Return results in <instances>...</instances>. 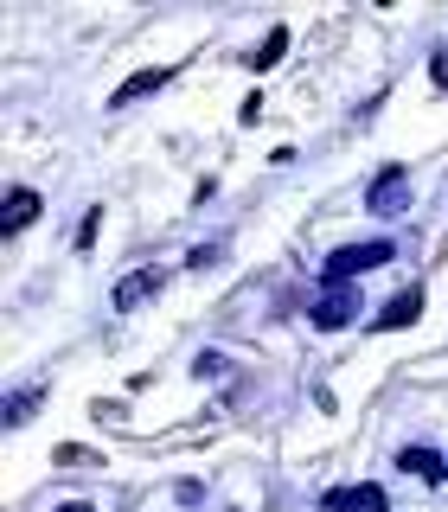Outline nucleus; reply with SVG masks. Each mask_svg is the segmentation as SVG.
I'll use <instances>...</instances> for the list:
<instances>
[{"label":"nucleus","instance_id":"obj_1","mask_svg":"<svg viewBox=\"0 0 448 512\" xmlns=\"http://www.w3.org/2000/svg\"><path fill=\"white\" fill-rule=\"evenodd\" d=\"M391 256H397V250L384 244V237H372V244H346V250H333V256H327V288H359L365 269H384Z\"/></svg>","mask_w":448,"mask_h":512},{"label":"nucleus","instance_id":"obj_2","mask_svg":"<svg viewBox=\"0 0 448 512\" xmlns=\"http://www.w3.org/2000/svg\"><path fill=\"white\" fill-rule=\"evenodd\" d=\"M365 212H378V218H404L410 212V180H404V167H384L372 186H365Z\"/></svg>","mask_w":448,"mask_h":512},{"label":"nucleus","instance_id":"obj_3","mask_svg":"<svg viewBox=\"0 0 448 512\" xmlns=\"http://www.w3.org/2000/svg\"><path fill=\"white\" fill-rule=\"evenodd\" d=\"M359 288H327V295L314 301V327L320 333H340V327H352V320H359Z\"/></svg>","mask_w":448,"mask_h":512},{"label":"nucleus","instance_id":"obj_4","mask_svg":"<svg viewBox=\"0 0 448 512\" xmlns=\"http://www.w3.org/2000/svg\"><path fill=\"white\" fill-rule=\"evenodd\" d=\"M160 282H167L160 269H128V276L116 282V308H122V314H128V308H141L148 295H160Z\"/></svg>","mask_w":448,"mask_h":512},{"label":"nucleus","instance_id":"obj_5","mask_svg":"<svg viewBox=\"0 0 448 512\" xmlns=\"http://www.w3.org/2000/svg\"><path fill=\"white\" fill-rule=\"evenodd\" d=\"M416 314H423V288H397V295L384 301V314L372 320V327H378V333H391V327H410Z\"/></svg>","mask_w":448,"mask_h":512},{"label":"nucleus","instance_id":"obj_6","mask_svg":"<svg viewBox=\"0 0 448 512\" xmlns=\"http://www.w3.org/2000/svg\"><path fill=\"white\" fill-rule=\"evenodd\" d=\"M384 487H333L327 493V512H384Z\"/></svg>","mask_w":448,"mask_h":512},{"label":"nucleus","instance_id":"obj_7","mask_svg":"<svg viewBox=\"0 0 448 512\" xmlns=\"http://www.w3.org/2000/svg\"><path fill=\"white\" fill-rule=\"evenodd\" d=\"M397 468L416 474L423 487H442V480H448V468H442V455H436V448H404V455H397Z\"/></svg>","mask_w":448,"mask_h":512},{"label":"nucleus","instance_id":"obj_8","mask_svg":"<svg viewBox=\"0 0 448 512\" xmlns=\"http://www.w3.org/2000/svg\"><path fill=\"white\" fill-rule=\"evenodd\" d=\"M32 218H39V192H32V186H13V192H7V237L26 231Z\"/></svg>","mask_w":448,"mask_h":512},{"label":"nucleus","instance_id":"obj_9","mask_svg":"<svg viewBox=\"0 0 448 512\" xmlns=\"http://www.w3.org/2000/svg\"><path fill=\"white\" fill-rule=\"evenodd\" d=\"M160 84H167V71H135V77H128V84H122L116 96H109V109H128V103H141V96H154Z\"/></svg>","mask_w":448,"mask_h":512},{"label":"nucleus","instance_id":"obj_10","mask_svg":"<svg viewBox=\"0 0 448 512\" xmlns=\"http://www.w3.org/2000/svg\"><path fill=\"white\" fill-rule=\"evenodd\" d=\"M282 52H288V32L276 26V32H269L263 45H256V71H269V64H282Z\"/></svg>","mask_w":448,"mask_h":512},{"label":"nucleus","instance_id":"obj_11","mask_svg":"<svg viewBox=\"0 0 448 512\" xmlns=\"http://www.w3.org/2000/svg\"><path fill=\"white\" fill-rule=\"evenodd\" d=\"M32 404H39V391H20V397H13V410H7V423H26Z\"/></svg>","mask_w":448,"mask_h":512},{"label":"nucleus","instance_id":"obj_12","mask_svg":"<svg viewBox=\"0 0 448 512\" xmlns=\"http://www.w3.org/2000/svg\"><path fill=\"white\" fill-rule=\"evenodd\" d=\"M218 256H224L218 244H199V250H192V256H186V263H192V269H212V263H218Z\"/></svg>","mask_w":448,"mask_h":512},{"label":"nucleus","instance_id":"obj_13","mask_svg":"<svg viewBox=\"0 0 448 512\" xmlns=\"http://www.w3.org/2000/svg\"><path fill=\"white\" fill-rule=\"evenodd\" d=\"M429 77H436V84L448 90V58H429Z\"/></svg>","mask_w":448,"mask_h":512},{"label":"nucleus","instance_id":"obj_14","mask_svg":"<svg viewBox=\"0 0 448 512\" xmlns=\"http://www.w3.org/2000/svg\"><path fill=\"white\" fill-rule=\"evenodd\" d=\"M58 512H96V506H84V500H71V506H58Z\"/></svg>","mask_w":448,"mask_h":512}]
</instances>
